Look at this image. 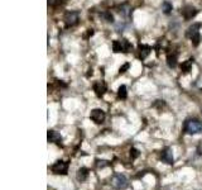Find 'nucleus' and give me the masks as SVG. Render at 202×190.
Segmentation results:
<instances>
[{
	"label": "nucleus",
	"instance_id": "12",
	"mask_svg": "<svg viewBox=\"0 0 202 190\" xmlns=\"http://www.w3.org/2000/svg\"><path fill=\"white\" fill-rule=\"evenodd\" d=\"M177 61H178V55L176 52H169L167 55V65L171 69H174L177 66Z\"/></svg>",
	"mask_w": 202,
	"mask_h": 190
},
{
	"label": "nucleus",
	"instance_id": "7",
	"mask_svg": "<svg viewBox=\"0 0 202 190\" xmlns=\"http://www.w3.org/2000/svg\"><path fill=\"white\" fill-rule=\"evenodd\" d=\"M64 24L66 27H73L78 23V13L77 12H68V13H66L64 18Z\"/></svg>",
	"mask_w": 202,
	"mask_h": 190
},
{
	"label": "nucleus",
	"instance_id": "9",
	"mask_svg": "<svg viewBox=\"0 0 202 190\" xmlns=\"http://www.w3.org/2000/svg\"><path fill=\"white\" fill-rule=\"evenodd\" d=\"M93 91H95V94L97 95L98 98H101L103 95L108 91V86H106V84L104 82V81H96L95 84H93Z\"/></svg>",
	"mask_w": 202,
	"mask_h": 190
},
{
	"label": "nucleus",
	"instance_id": "16",
	"mask_svg": "<svg viewBox=\"0 0 202 190\" xmlns=\"http://www.w3.org/2000/svg\"><path fill=\"white\" fill-rule=\"evenodd\" d=\"M118 97L120 99H126L128 97V92H126V86L125 85H120L118 89Z\"/></svg>",
	"mask_w": 202,
	"mask_h": 190
},
{
	"label": "nucleus",
	"instance_id": "6",
	"mask_svg": "<svg viewBox=\"0 0 202 190\" xmlns=\"http://www.w3.org/2000/svg\"><path fill=\"white\" fill-rule=\"evenodd\" d=\"M197 13H198V10H197L194 7H192V5H186V7H183V8L181 9V14H182V17L184 18V20H191V19H193V18L197 15Z\"/></svg>",
	"mask_w": 202,
	"mask_h": 190
},
{
	"label": "nucleus",
	"instance_id": "17",
	"mask_svg": "<svg viewBox=\"0 0 202 190\" xmlns=\"http://www.w3.org/2000/svg\"><path fill=\"white\" fill-rule=\"evenodd\" d=\"M121 43H123V48H124V53H129L131 50H133V45L126 40V38H123L121 40Z\"/></svg>",
	"mask_w": 202,
	"mask_h": 190
},
{
	"label": "nucleus",
	"instance_id": "14",
	"mask_svg": "<svg viewBox=\"0 0 202 190\" xmlns=\"http://www.w3.org/2000/svg\"><path fill=\"white\" fill-rule=\"evenodd\" d=\"M87 176H88V170H87L86 167H81V169L77 171V179H78L80 181H85V180L87 179Z\"/></svg>",
	"mask_w": 202,
	"mask_h": 190
},
{
	"label": "nucleus",
	"instance_id": "21",
	"mask_svg": "<svg viewBox=\"0 0 202 190\" xmlns=\"http://www.w3.org/2000/svg\"><path fill=\"white\" fill-rule=\"evenodd\" d=\"M129 67H130V63L129 62H126V63H124L123 66H120V69H119V74L121 75V74H124V72H126L128 70H129Z\"/></svg>",
	"mask_w": 202,
	"mask_h": 190
},
{
	"label": "nucleus",
	"instance_id": "4",
	"mask_svg": "<svg viewBox=\"0 0 202 190\" xmlns=\"http://www.w3.org/2000/svg\"><path fill=\"white\" fill-rule=\"evenodd\" d=\"M51 170L53 174H57V175H67V172H68V162L59 160L54 165H52Z\"/></svg>",
	"mask_w": 202,
	"mask_h": 190
},
{
	"label": "nucleus",
	"instance_id": "11",
	"mask_svg": "<svg viewBox=\"0 0 202 190\" xmlns=\"http://www.w3.org/2000/svg\"><path fill=\"white\" fill-rule=\"evenodd\" d=\"M152 52V47L148 46V45H139L138 46V55H139V58L140 60H145Z\"/></svg>",
	"mask_w": 202,
	"mask_h": 190
},
{
	"label": "nucleus",
	"instance_id": "1",
	"mask_svg": "<svg viewBox=\"0 0 202 190\" xmlns=\"http://www.w3.org/2000/svg\"><path fill=\"white\" fill-rule=\"evenodd\" d=\"M199 28H201V23H193L192 25H189L186 30V37L189 38L193 43V46H198L199 41H201V36H199Z\"/></svg>",
	"mask_w": 202,
	"mask_h": 190
},
{
	"label": "nucleus",
	"instance_id": "18",
	"mask_svg": "<svg viewBox=\"0 0 202 190\" xmlns=\"http://www.w3.org/2000/svg\"><path fill=\"white\" fill-rule=\"evenodd\" d=\"M172 9H173V7L169 2H163L162 3V10H163L164 14H169L172 12Z\"/></svg>",
	"mask_w": 202,
	"mask_h": 190
},
{
	"label": "nucleus",
	"instance_id": "3",
	"mask_svg": "<svg viewBox=\"0 0 202 190\" xmlns=\"http://www.w3.org/2000/svg\"><path fill=\"white\" fill-rule=\"evenodd\" d=\"M111 185L118 190H123L128 186V179L123 174H116V175H114V177L111 180Z\"/></svg>",
	"mask_w": 202,
	"mask_h": 190
},
{
	"label": "nucleus",
	"instance_id": "8",
	"mask_svg": "<svg viewBox=\"0 0 202 190\" xmlns=\"http://www.w3.org/2000/svg\"><path fill=\"white\" fill-rule=\"evenodd\" d=\"M160 158H162L163 162H165V164H168V165H172V164H173V160H174V158H173V151H172V148H169V147L164 148V150L162 151Z\"/></svg>",
	"mask_w": 202,
	"mask_h": 190
},
{
	"label": "nucleus",
	"instance_id": "2",
	"mask_svg": "<svg viewBox=\"0 0 202 190\" xmlns=\"http://www.w3.org/2000/svg\"><path fill=\"white\" fill-rule=\"evenodd\" d=\"M184 132L188 135H197L202 132V123L198 119H187L184 123Z\"/></svg>",
	"mask_w": 202,
	"mask_h": 190
},
{
	"label": "nucleus",
	"instance_id": "5",
	"mask_svg": "<svg viewBox=\"0 0 202 190\" xmlns=\"http://www.w3.org/2000/svg\"><path fill=\"white\" fill-rule=\"evenodd\" d=\"M90 118H91V120H92L93 123L101 124V123H104V120H105V118H106V114H105V112H104L103 109L96 108V109H92V110H91Z\"/></svg>",
	"mask_w": 202,
	"mask_h": 190
},
{
	"label": "nucleus",
	"instance_id": "20",
	"mask_svg": "<svg viewBox=\"0 0 202 190\" xmlns=\"http://www.w3.org/2000/svg\"><path fill=\"white\" fill-rule=\"evenodd\" d=\"M103 17L105 18V20L106 22H109V23H113L114 22V15L110 13V12H105V13H103Z\"/></svg>",
	"mask_w": 202,
	"mask_h": 190
},
{
	"label": "nucleus",
	"instance_id": "19",
	"mask_svg": "<svg viewBox=\"0 0 202 190\" xmlns=\"http://www.w3.org/2000/svg\"><path fill=\"white\" fill-rule=\"evenodd\" d=\"M139 155H140V152H139L137 148L133 147V148L130 150V157H131V160H135V158H138Z\"/></svg>",
	"mask_w": 202,
	"mask_h": 190
},
{
	"label": "nucleus",
	"instance_id": "13",
	"mask_svg": "<svg viewBox=\"0 0 202 190\" xmlns=\"http://www.w3.org/2000/svg\"><path fill=\"white\" fill-rule=\"evenodd\" d=\"M192 66H193V58H189L184 62H182V65H181V70L183 74H188L191 70H192Z\"/></svg>",
	"mask_w": 202,
	"mask_h": 190
},
{
	"label": "nucleus",
	"instance_id": "10",
	"mask_svg": "<svg viewBox=\"0 0 202 190\" xmlns=\"http://www.w3.org/2000/svg\"><path fill=\"white\" fill-rule=\"evenodd\" d=\"M47 138H48V142L49 143H56L58 146L62 145V136L58 132H56V131L49 129L48 131V135H47Z\"/></svg>",
	"mask_w": 202,
	"mask_h": 190
},
{
	"label": "nucleus",
	"instance_id": "15",
	"mask_svg": "<svg viewBox=\"0 0 202 190\" xmlns=\"http://www.w3.org/2000/svg\"><path fill=\"white\" fill-rule=\"evenodd\" d=\"M113 51H114L115 53L124 52V48H123V43H121V41H113Z\"/></svg>",
	"mask_w": 202,
	"mask_h": 190
}]
</instances>
